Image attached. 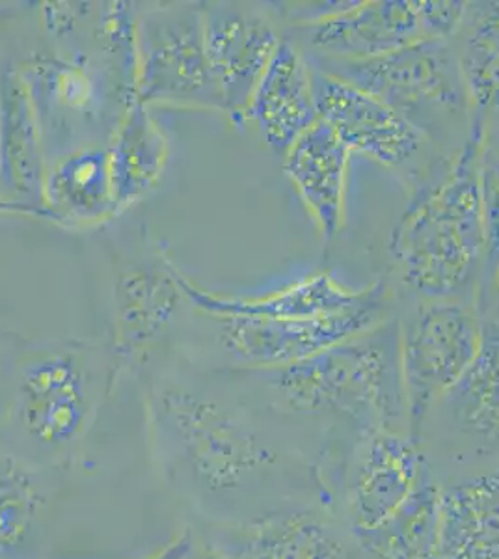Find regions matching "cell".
<instances>
[{
  "mask_svg": "<svg viewBox=\"0 0 499 559\" xmlns=\"http://www.w3.org/2000/svg\"><path fill=\"white\" fill-rule=\"evenodd\" d=\"M150 414L158 452L203 498L247 506L248 519L287 508L335 511L323 453L274 442L213 395L158 388Z\"/></svg>",
  "mask_w": 499,
  "mask_h": 559,
  "instance_id": "cell-1",
  "label": "cell"
},
{
  "mask_svg": "<svg viewBox=\"0 0 499 559\" xmlns=\"http://www.w3.org/2000/svg\"><path fill=\"white\" fill-rule=\"evenodd\" d=\"M485 126L472 131L442 173L412 192L390 236L399 280L421 300L477 305L487 260L479 152Z\"/></svg>",
  "mask_w": 499,
  "mask_h": 559,
  "instance_id": "cell-2",
  "label": "cell"
},
{
  "mask_svg": "<svg viewBox=\"0 0 499 559\" xmlns=\"http://www.w3.org/2000/svg\"><path fill=\"white\" fill-rule=\"evenodd\" d=\"M252 373L263 379L276 413L326 419L342 439L412 435L395 319L300 362Z\"/></svg>",
  "mask_w": 499,
  "mask_h": 559,
  "instance_id": "cell-3",
  "label": "cell"
},
{
  "mask_svg": "<svg viewBox=\"0 0 499 559\" xmlns=\"http://www.w3.org/2000/svg\"><path fill=\"white\" fill-rule=\"evenodd\" d=\"M311 64L379 97L432 144L468 140L474 112L451 39H424L369 60Z\"/></svg>",
  "mask_w": 499,
  "mask_h": 559,
  "instance_id": "cell-4",
  "label": "cell"
},
{
  "mask_svg": "<svg viewBox=\"0 0 499 559\" xmlns=\"http://www.w3.org/2000/svg\"><path fill=\"white\" fill-rule=\"evenodd\" d=\"M97 350L51 342L23 350L13 362L7 421L26 448L60 455L83 439L102 395Z\"/></svg>",
  "mask_w": 499,
  "mask_h": 559,
  "instance_id": "cell-5",
  "label": "cell"
},
{
  "mask_svg": "<svg viewBox=\"0 0 499 559\" xmlns=\"http://www.w3.org/2000/svg\"><path fill=\"white\" fill-rule=\"evenodd\" d=\"M440 485L499 463V321L483 318L474 364L417 435Z\"/></svg>",
  "mask_w": 499,
  "mask_h": 559,
  "instance_id": "cell-6",
  "label": "cell"
},
{
  "mask_svg": "<svg viewBox=\"0 0 499 559\" xmlns=\"http://www.w3.org/2000/svg\"><path fill=\"white\" fill-rule=\"evenodd\" d=\"M483 316L468 300H421L399 321V362L412 437L479 353Z\"/></svg>",
  "mask_w": 499,
  "mask_h": 559,
  "instance_id": "cell-7",
  "label": "cell"
},
{
  "mask_svg": "<svg viewBox=\"0 0 499 559\" xmlns=\"http://www.w3.org/2000/svg\"><path fill=\"white\" fill-rule=\"evenodd\" d=\"M134 97L144 105L168 103L190 107H222L211 75L203 4L147 8L136 17Z\"/></svg>",
  "mask_w": 499,
  "mask_h": 559,
  "instance_id": "cell-8",
  "label": "cell"
},
{
  "mask_svg": "<svg viewBox=\"0 0 499 559\" xmlns=\"http://www.w3.org/2000/svg\"><path fill=\"white\" fill-rule=\"evenodd\" d=\"M221 344L231 362L248 371L285 368L334 345L360 336L390 318V289L379 282L366 287L343 312L306 319L224 316Z\"/></svg>",
  "mask_w": 499,
  "mask_h": 559,
  "instance_id": "cell-9",
  "label": "cell"
},
{
  "mask_svg": "<svg viewBox=\"0 0 499 559\" xmlns=\"http://www.w3.org/2000/svg\"><path fill=\"white\" fill-rule=\"evenodd\" d=\"M427 464L412 435L379 431L354 439L335 481V513L353 535L380 526L411 498Z\"/></svg>",
  "mask_w": 499,
  "mask_h": 559,
  "instance_id": "cell-10",
  "label": "cell"
},
{
  "mask_svg": "<svg viewBox=\"0 0 499 559\" xmlns=\"http://www.w3.org/2000/svg\"><path fill=\"white\" fill-rule=\"evenodd\" d=\"M316 68V66H313ZM316 102L324 121L347 146L392 173L414 176L432 144L405 116L356 84L316 68Z\"/></svg>",
  "mask_w": 499,
  "mask_h": 559,
  "instance_id": "cell-11",
  "label": "cell"
},
{
  "mask_svg": "<svg viewBox=\"0 0 499 559\" xmlns=\"http://www.w3.org/2000/svg\"><path fill=\"white\" fill-rule=\"evenodd\" d=\"M221 559H361L351 530L329 508H287L216 524L207 543Z\"/></svg>",
  "mask_w": 499,
  "mask_h": 559,
  "instance_id": "cell-12",
  "label": "cell"
},
{
  "mask_svg": "<svg viewBox=\"0 0 499 559\" xmlns=\"http://www.w3.org/2000/svg\"><path fill=\"white\" fill-rule=\"evenodd\" d=\"M203 34L222 107L242 120L253 90L284 39L276 17L271 8L207 2L203 4Z\"/></svg>",
  "mask_w": 499,
  "mask_h": 559,
  "instance_id": "cell-13",
  "label": "cell"
},
{
  "mask_svg": "<svg viewBox=\"0 0 499 559\" xmlns=\"http://www.w3.org/2000/svg\"><path fill=\"white\" fill-rule=\"evenodd\" d=\"M295 41L311 60H369L430 39L424 0H354L313 25L297 26Z\"/></svg>",
  "mask_w": 499,
  "mask_h": 559,
  "instance_id": "cell-14",
  "label": "cell"
},
{
  "mask_svg": "<svg viewBox=\"0 0 499 559\" xmlns=\"http://www.w3.org/2000/svg\"><path fill=\"white\" fill-rule=\"evenodd\" d=\"M242 120L252 121L266 146L284 155L319 120L316 68L295 39H282L253 90Z\"/></svg>",
  "mask_w": 499,
  "mask_h": 559,
  "instance_id": "cell-15",
  "label": "cell"
},
{
  "mask_svg": "<svg viewBox=\"0 0 499 559\" xmlns=\"http://www.w3.org/2000/svg\"><path fill=\"white\" fill-rule=\"evenodd\" d=\"M185 292L170 261H133L116 274L115 353L133 360L165 336Z\"/></svg>",
  "mask_w": 499,
  "mask_h": 559,
  "instance_id": "cell-16",
  "label": "cell"
},
{
  "mask_svg": "<svg viewBox=\"0 0 499 559\" xmlns=\"http://www.w3.org/2000/svg\"><path fill=\"white\" fill-rule=\"evenodd\" d=\"M351 155L321 120L285 153V176L326 241L334 239L345 224Z\"/></svg>",
  "mask_w": 499,
  "mask_h": 559,
  "instance_id": "cell-17",
  "label": "cell"
},
{
  "mask_svg": "<svg viewBox=\"0 0 499 559\" xmlns=\"http://www.w3.org/2000/svg\"><path fill=\"white\" fill-rule=\"evenodd\" d=\"M25 76L36 108L41 136L57 128L94 129L108 126L110 86L107 76L84 58H44Z\"/></svg>",
  "mask_w": 499,
  "mask_h": 559,
  "instance_id": "cell-18",
  "label": "cell"
},
{
  "mask_svg": "<svg viewBox=\"0 0 499 559\" xmlns=\"http://www.w3.org/2000/svg\"><path fill=\"white\" fill-rule=\"evenodd\" d=\"M435 559H499V463L442 485Z\"/></svg>",
  "mask_w": 499,
  "mask_h": 559,
  "instance_id": "cell-19",
  "label": "cell"
},
{
  "mask_svg": "<svg viewBox=\"0 0 499 559\" xmlns=\"http://www.w3.org/2000/svg\"><path fill=\"white\" fill-rule=\"evenodd\" d=\"M185 297L215 318L248 316V318L306 319L343 312L364 297L366 289L345 286L329 271H317L292 284L261 297H218L190 284L179 273Z\"/></svg>",
  "mask_w": 499,
  "mask_h": 559,
  "instance_id": "cell-20",
  "label": "cell"
},
{
  "mask_svg": "<svg viewBox=\"0 0 499 559\" xmlns=\"http://www.w3.org/2000/svg\"><path fill=\"white\" fill-rule=\"evenodd\" d=\"M45 146L36 108L25 76L7 71L0 76V176L20 194H44Z\"/></svg>",
  "mask_w": 499,
  "mask_h": 559,
  "instance_id": "cell-21",
  "label": "cell"
},
{
  "mask_svg": "<svg viewBox=\"0 0 499 559\" xmlns=\"http://www.w3.org/2000/svg\"><path fill=\"white\" fill-rule=\"evenodd\" d=\"M44 197L73 221H97L118 207L108 147L81 146L60 153L47 168Z\"/></svg>",
  "mask_w": 499,
  "mask_h": 559,
  "instance_id": "cell-22",
  "label": "cell"
},
{
  "mask_svg": "<svg viewBox=\"0 0 499 559\" xmlns=\"http://www.w3.org/2000/svg\"><path fill=\"white\" fill-rule=\"evenodd\" d=\"M442 485L427 464L416 490L380 526L353 535L371 559H435L440 530Z\"/></svg>",
  "mask_w": 499,
  "mask_h": 559,
  "instance_id": "cell-23",
  "label": "cell"
},
{
  "mask_svg": "<svg viewBox=\"0 0 499 559\" xmlns=\"http://www.w3.org/2000/svg\"><path fill=\"white\" fill-rule=\"evenodd\" d=\"M108 146L116 202L127 205L157 183L168 160V140L150 107L134 99L121 116Z\"/></svg>",
  "mask_w": 499,
  "mask_h": 559,
  "instance_id": "cell-24",
  "label": "cell"
},
{
  "mask_svg": "<svg viewBox=\"0 0 499 559\" xmlns=\"http://www.w3.org/2000/svg\"><path fill=\"white\" fill-rule=\"evenodd\" d=\"M451 41L474 123L487 126L499 115V2H468L461 28Z\"/></svg>",
  "mask_w": 499,
  "mask_h": 559,
  "instance_id": "cell-25",
  "label": "cell"
},
{
  "mask_svg": "<svg viewBox=\"0 0 499 559\" xmlns=\"http://www.w3.org/2000/svg\"><path fill=\"white\" fill-rule=\"evenodd\" d=\"M45 498L34 474L17 459L0 457V559H12L25 547Z\"/></svg>",
  "mask_w": 499,
  "mask_h": 559,
  "instance_id": "cell-26",
  "label": "cell"
},
{
  "mask_svg": "<svg viewBox=\"0 0 499 559\" xmlns=\"http://www.w3.org/2000/svg\"><path fill=\"white\" fill-rule=\"evenodd\" d=\"M480 197L487 226V260L480 282L477 308L480 316L487 306L488 293L499 267V115L488 121L479 152Z\"/></svg>",
  "mask_w": 499,
  "mask_h": 559,
  "instance_id": "cell-27",
  "label": "cell"
},
{
  "mask_svg": "<svg viewBox=\"0 0 499 559\" xmlns=\"http://www.w3.org/2000/svg\"><path fill=\"white\" fill-rule=\"evenodd\" d=\"M192 550H194L192 535L189 532H183V534L174 537L165 548H161L146 559H187Z\"/></svg>",
  "mask_w": 499,
  "mask_h": 559,
  "instance_id": "cell-28",
  "label": "cell"
},
{
  "mask_svg": "<svg viewBox=\"0 0 499 559\" xmlns=\"http://www.w3.org/2000/svg\"><path fill=\"white\" fill-rule=\"evenodd\" d=\"M13 362L8 358L7 350L0 344V416L7 418L8 401H10V382H12Z\"/></svg>",
  "mask_w": 499,
  "mask_h": 559,
  "instance_id": "cell-29",
  "label": "cell"
},
{
  "mask_svg": "<svg viewBox=\"0 0 499 559\" xmlns=\"http://www.w3.org/2000/svg\"><path fill=\"white\" fill-rule=\"evenodd\" d=\"M187 559H221L218 556H216L211 548L207 547V545H203L202 548H194L192 552H190L189 558Z\"/></svg>",
  "mask_w": 499,
  "mask_h": 559,
  "instance_id": "cell-30",
  "label": "cell"
},
{
  "mask_svg": "<svg viewBox=\"0 0 499 559\" xmlns=\"http://www.w3.org/2000/svg\"><path fill=\"white\" fill-rule=\"evenodd\" d=\"M490 297H494V299L499 300V267L498 271H496V276H494L492 287H490V293H488V302H490ZM485 310H487V306H485ZM485 313V312H483Z\"/></svg>",
  "mask_w": 499,
  "mask_h": 559,
  "instance_id": "cell-31",
  "label": "cell"
},
{
  "mask_svg": "<svg viewBox=\"0 0 499 559\" xmlns=\"http://www.w3.org/2000/svg\"><path fill=\"white\" fill-rule=\"evenodd\" d=\"M361 559H371V558H369V556H366V554H364V556H361Z\"/></svg>",
  "mask_w": 499,
  "mask_h": 559,
  "instance_id": "cell-32",
  "label": "cell"
}]
</instances>
